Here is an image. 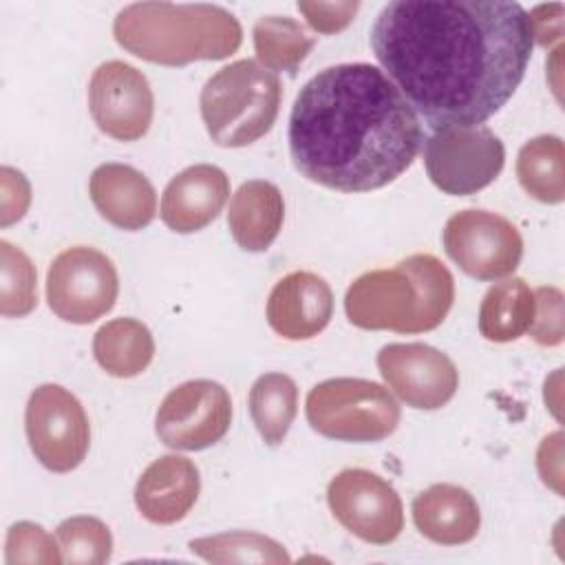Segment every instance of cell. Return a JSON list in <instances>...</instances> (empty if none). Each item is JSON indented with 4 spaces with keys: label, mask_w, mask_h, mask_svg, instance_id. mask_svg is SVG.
<instances>
[{
    "label": "cell",
    "mask_w": 565,
    "mask_h": 565,
    "mask_svg": "<svg viewBox=\"0 0 565 565\" xmlns=\"http://www.w3.org/2000/svg\"><path fill=\"white\" fill-rule=\"evenodd\" d=\"M532 46L527 11L508 0H395L371 29L386 77L435 130L497 115L519 88Z\"/></svg>",
    "instance_id": "obj_1"
},
{
    "label": "cell",
    "mask_w": 565,
    "mask_h": 565,
    "mask_svg": "<svg viewBox=\"0 0 565 565\" xmlns=\"http://www.w3.org/2000/svg\"><path fill=\"white\" fill-rule=\"evenodd\" d=\"M424 141L417 113L373 64H335L313 75L289 115L296 170L329 190L371 192L393 183Z\"/></svg>",
    "instance_id": "obj_2"
},
{
    "label": "cell",
    "mask_w": 565,
    "mask_h": 565,
    "mask_svg": "<svg viewBox=\"0 0 565 565\" xmlns=\"http://www.w3.org/2000/svg\"><path fill=\"white\" fill-rule=\"evenodd\" d=\"M113 35L124 51L163 66L225 60L243 42L238 20L205 2H132L117 13Z\"/></svg>",
    "instance_id": "obj_3"
},
{
    "label": "cell",
    "mask_w": 565,
    "mask_h": 565,
    "mask_svg": "<svg viewBox=\"0 0 565 565\" xmlns=\"http://www.w3.org/2000/svg\"><path fill=\"white\" fill-rule=\"evenodd\" d=\"M455 300V280L433 254H413L391 269L358 276L344 296L351 324L366 331L424 333L437 329Z\"/></svg>",
    "instance_id": "obj_4"
},
{
    "label": "cell",
    "mask_w": 565,
    "mask_h": 565,
    "mask_svg": "<svg viewBox=\"0 0 565 565\" xmlns=\"http://www.w3.org/2000/svg\"><path fill=\"white\" fill-rule=\"evenodd\" d=\"M280 97L282 86L276 73L256 60H236L205 82L199 106L214 143L243 148L271 130Z\"/></svg>",
    "instance_id": "obj_5"
},
{
    "label": "cell",
    "mask_w": 565,
    "mask_h": 565,
    "mask_svg": "<svg viewBox=\"0 0 565 565\" xmlns=\"http://www.w3.org/2000/svg\"><path fill=\"white\" fill-rule=\"evenodd\" d=\"M309 426L335 441H382L395 433L402 411L397 399L377 382L331 377L307 393Z\"/></svg>",
    "instance_id": "obj_6"
},
{
    "label": "cell",
    "mask_w": 565,
    "mask_h": 565,
    "mask_svg": "<svg viewBox=\"0 0 565 565\" xmlns=\"http://www.w3.org/2000/svg\"><path fill=\"white\" fill-rule=\"evenodd\" d=\"M503 163V143L486 126L439 128L424 141L428 179L444 194H477L501 174Z\"/></svg>",
    "instance_id": "obj_7"
},
{
    "label": "cell",
    "mask_w": 565,
    "mask_h": 565,
    "mask_svg": "<svg viewBox=\"0 0 565 565\" xmlns=\"http://www.w3.org/2000/svg\"><path fill=\"white\" fill-rule=\"evenodd\" d=\"M117 294V269L113 260L95 247H68L49 265L46 300L51 311L64 322H95L115 307Z\"/></svg>",
    "instance_id": "obj_8"
},
{
    "label": "cell",
    "mask_w": 565,
    "mask_h": 565,
    "mask_svg": "<svg viewBox=\"0 0 565 565\" xmlns=\"http://www.w3.org/2000/svg\"><path fill=\"white\" fill-rule=\"evenodd\" d=\"M31 452L51 472L75 470L90 446V424L82 402L60 384H40L24 411Z\"/></svg>",
    "instance_id": "obj_9"
},
{
    "label": "cell",
    "mask_w": 565,
    "mask_h": 565,
    "mask_svg": "<svg viewBox=\"0 0 565 565\" xmlns=\"http://www.w3.org/2000/svg\"><path fill=\"white\" fill-rule=\"evenodd\" d=\"M441 243L450 260L477 280L510 276L523 256L519 230L505 216L488 210L452 214L444 225Z\"/></svg>",
    "instance_id": "obj_10"
},
{
    "label": "cell",
    "mask_w": 565,
    "mask_h": 565,
    "mask_svg": "<svg viewBox=\"0 0 565 565\" xmlns=\"http://www.w3.org/2000/svg\"><path fill=\"white\" fill-rule=\"evenodd\" d=\"M327 503L335 521L371 545H388L404 530V505L397 490L364 468L338 472L327 488Z\"/></svg>",
    "instance_id": "obj_11"
},
{
    "label": "cell",
    "mask_w": 565,
    "mask_h": 565,
    "mask_svg": "<svg viewBox=\"0 0 565 565\" xmlns=\"http://www.w3.org/2000/svg\"><path fill=\"white\" fill-rule=\"evenodd\" d=\"M232 397L214 380H190L172 388L157 408L154 430L172 450H203L225 437Z\"/></svg>",
    "instance_id": "obj_12"
},
{
    "label": "cell",
    "mask_w": 565,
    "mask_h": 565,
    "mask_svg": "<svg viewBox=\"0 0 565 565\" xmlns=\"http://www.w3.org/2000/svg\"><path fill=\"white\" fill-rule=\"evenodd\" d=\"M88 110L104 135L117 141H137L152 124L154 95L139 68L108 60L90 75Z\"/></svg>",
    "instance_id": "obj_13"
},
{
    "label": "cell",
    "mask_w": 565,
    "mask_h": 565,
    "mask_svg": "<svg viewBox=\"0 0 565 565\" xmlns=\"http://www.w3.org/2000/svg\"><path fill=\"white\" fill-rule=\"evenodd\" d=\"M377 369L386 386L411 408L437 411L459 388L455 362L424 342L386 344L377 353Z\"/></svg>",
    "instance_id": "obj_14"
},
{
    "label": "cell",
    "mask_w": 565,
    "mask_h": 565,
    "mask_svg": "<svg viewBox=\"0 0 565 565\" xmlns=\"http://www.w3.org/2000/svg\"><path fill=\"white\" fill-rule=\"evenodd\" d=\"M267 322L285 340L318 335L333 316V291L313 271L282 276L267 298Z\"/></svg>",
    "instance_id": "obj_15"
},
{
    "label": "cell",
    "mask_w": 565,
    "mask_h": 565,
    "mask_svg": "<svg viewBox=\"0 0 565 565\" xmlns=\"http://www.w3.org/2000/svg\"><path fill=\"white\" fill-rule=\"evenodd\" d=\"M230 196L227 174L212 163H196L170 179L159 216L172 232L192 234L210 225Z\"/></svg>",
    "instance_id": "obj_16"
},
{
    "label": "cell",
    "mask_w": 565,
    "mask_h": 565,
    "mask_svg": "<svg viewBox=\"0 0 565 565\" xmlns=\"http://www.w3.org/2000/svg\"><path fill=\"white\" fill-rule=\"evenodd\" d=\"M201 490L199 468L181 455L154 459L137 479L135 503L143 519L157 525H172L188 516Z\"/></svg>",
    "instance_id": "obj_17"
},
{
    "label": "cell",
    "mask_w": 565,
    "mask_h": 565,
    "mask_svg": "<svg viewBox=\"0 0 565 565\" xmlns=\"http://www.w3.org/2000/svg\"><path fill=\"white\" fill-rule=\"evenodd\" d=\"M88 194L99 216L126 232L143 230L157 214L152 183L126 163L97 166L88 181Z\"/></svg>",
    "instance_id": "obj_18"
},
{
    "label": "cell",
    "mask_w": 565,
    "mask_h": 565,
    "mask_svg": "<svg viewBox=\"0 0 565 565\" xmlns=\"http://www.w3.org/2000/svg\"><path fill=\"white\" fill-rule=\"evenodd\" d=\"M411 512L419 534L439 545L470 543L481 527L475 497L455 483L428 486L413 499Z\"/></svg>",
    "instance_id": "obj_19"
},
{
    "label": "cell",
    "mask_w": 565,
    "mask_h": 565,
    "mask_svg": "<svg viewBox=\"0 0 565 565\" xmlns=\"http://www.w3.org/2000/svg\"><path fill=\"white\" fill-rule=\"evenodd\" d=\"M285 201L280 190L263 179L245 181L230 201L227 227L245 252H265L280 234Z\"/></svg>",
    "instance_id": "obj_20"
},
{
    "label": "cell",
    "mask_w": 565,
    "mask_h": 565,
    "mask_svg": "<svg viewBox=\"0 0 565 565\" xmlns=\"http://www.w3.org/2000/svg\"><path fill=\"white\" fill-rule=\"evenodd\" d=\"M97 364L113 377H135L154 358L150 329L137 318H115L102 324L93 338Z\"/></svg>",
    "instance_id": "obj_21"
},
{
    "label": "cell",
    "mask_w": 565,
    "mask_h": 565,
    "mask_svg": "<svg viewBox=\"0 0 565 565\" xmlns=\"http://www.w3.org/2000/svg\"><path fill=\"white\" fill-rule=\"evenodd\" d=\"M534 320V291L523 278L492 285L479 307V333L490 342H512L530 331Z\"/></svg>",
    "instance_id": "obj_22"
},
{
    "label": "cell",
    "mask_w": 565,
    "mask_h": 565,
    "mask_svg": "<svg viewBox=\"0 0 565 565\" xmlns=\"http://www.w3.org/2000/svg\"><path fill=\"white\" fill-rule=\"evenodd\" d=\"M521 188L536 201L556 205L565 199V150L556 135H539L516 157Z\"/></svg>",
    "instance_id": "obj_23"
},
{
    "label": "cell",
    "mask_w": 565,
    "mask_h": 565,
    "mask_svg": "<svg viewBox=\"0 0 565 565\" xmlns=\"http://www.w3.org/2000/svg\"><path fill=\"white\" fill-rule=\"evenodd\" d=\"M249 415L267 446H280L298 413V386L285 373H265L249 388Z\"/></svg>",
    "instance_id": "obj_24"
},
{
    "label": "cell",
    "mask_w": 565,
    "mask_h": 565,
    "mask_svg": "<svg viewBox=\"0 0 565 565\" xmlns=\"http://www.w3.org/2000/svg\"><path fill=\"white\" fill-rule=\"evenodd\" d=\"M252 35L258 64L271 73L282 71L294 75L313 49V40L307 35L305 26L289 15L260 18Z\"/></svg>",
    "instance_id": "obj_25"
},
{
    "label": "cell",
    "mask_w": 565,
    "mask_h": 565,
    "mask_svg": "<svg viewBox=\"0 0 565 565\" xmlns=\"http://www.w3.org/2000/svg\"><path fill=\"white\" fill-rule=\"evenodd\" d=\"M190 552L207 563H267V565H287L291 563L285 547L258 532H223L214 536L192 539L188 543Z\"/></svg>",
    "instance_id": "obj_26"
},
{
    "label": "cell",
    "mask_w": 565,
    "mask_h": 565,
    "mask_svg": "<svg viewBox=\"0 0 565 565\" xmlns=\"http://www.w3.org/2000/svg\"><path fill=\"white\" fill-rule=\"evenodd\" d=\"M38 305V274L31 258L9 241H0V313L24 318Z\"/></svg>",
    "instance_id": "obj_27"
},
{
    "label": "cell",
    "mask_w": 565,
    "mask_h": 565,
    "mask_svg": "<svg viewBox=\"0 0 565 565\" xmlns=\"http://www.w3.org/2000/svg\"><path fill=\"white\" fill-rule=\"evenodd\" d=\"M55 539L64 563L71 565H102L113 554V534L95 516L79 514L64 519L55 530Z\"/></svg>",
    "instance_id": "obj_28"
},
{
    "label": "cell",
    "mask_w": 565,
    "mask_h": 565,
    "mask_svg": "<svg viewBox=\"0 0 565 565\" xmlns=\"http://www.w3.org/2000/svg\"><path fill=\"white\" fill-rule=\"evenodd\" d=\"M62 550L57 539H53L42 525L31 521H18L9 527L4 541V563L20 565V563H44L57 565L62 563Z\"/></svg>",
    "instance_id": "obj_29"
},
{
    "label": "cell",
    "mask_w": 565,
    "mask_h": 565,
    "mask_svg": "<svg viewBox=\"0 0 565 565\" xmlns=\"http://www.w3.org/2000/svg\"><path fill=\"white\" fill-rule=\"evenodd\" d=\"M530 335L541 347H556L565 338L563 291L558 287L534 289V320Z\"/></svg>",
    "instance_id": "obj_30"
},
{
    "label": "cell",
    "mask_w": 565,
    "mask_h": 565,
    "mask_svg": "<svg viewBox=\"0 0 565 565\" xmlns=\"http://www.w3.org/2000/svg\"><path fill=\"white\" fill-rule=\"evenodd\" d=\"M360 9V2H309V0H300L298 2V11L305 15L307 24L322 35H333L340 33L342 29H347L355 13Z\"/></svg>",
    "instance_id": "obj_31"
},
{
    "label": "cell",
    "mask_w": 565,
    "mask_h": 565,
    "mask_svg": "<svg viewBox=\"0 0 565 565\" xmlns=\"http://www.w3.org/2000/svg\"><path fill=\"white\" fill-rule=\"evenodd\" d=\"M2 177V194H0V205H2V227L11 225L13 221H20L31 203V185L24 179V174L20 170H13L9 166H4L0 170Z\"/></svg>",
    "instance_id": "obj_32"
},
{
    "label": "cell",
    "mask_w": 565,
    "mask_h": 565,
    "mask_svg": "<svg viewBox=\"0 0 565 565\" xmlns=\"http://www.w3.org/2000/svg\"><path fill=\"white\" fill-rule=\"evenodd\" d=\"M532 40L541 46H550L563 35V4H539L530 13Z\"/></svg>",
    "instance_id": "obj_33"
}]
</instances>
